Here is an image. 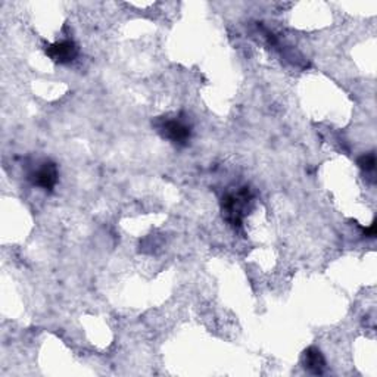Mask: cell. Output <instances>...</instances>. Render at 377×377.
<instances>
[{
  "instance_id": "cell-4",
  "label": "cell",
  "mask_w": 377,
  "mask_h": 377,
  "mask_svg": "<svg viewBox=\"0 0 377 377\" xmlns=\"http://www.w3.org/2000/svg\"><path fill=\"white\" fill-rule=\"evenodd\" d=\"M46 55L57 63H70L77 58L79 48L72 40H62L48 46Z\"/></svg>"
},
{
  "instance_id": "cell-1",
  "label": "cell",
  "mask_w": 377,
  "mask_h": 377,
  "mask_svg": "<svg viewBox=\"0 0 377 377\" xmlns=\"http://www.w3.org/2000/svg\"><path fill=\"white\" fill-rule=\"evenodd\" d=\"M252 201V193L249 187H241L236 193H229L223 198L221 210L223 217L232 227L241 229L245 217V211Z\"/></svg>"
},
{
  "instance_id": "cell-5",
  "label": "cell",
  "mask_w": 377,
  "mask_h": 377,
  "mask_svg": "<svg viewBox=\"0 0 377 377\" xmlns=\"http://www.w3.org/2000/svg\"><path fill=\"white\" fill-rule=\"evenodd\" d=\"M304 365L312 374H323L326 369V360L318 348L311 347L304 354Z\"/></svg>"
},
{
  "instance_id": "cell-3",
  "label": "cell",
  "mask_w": 377,
  "mask_h": 377,
  "mask_svg": "<svg viewBox=\"0 0 377 377\" xmlns=\"http://www.w3.org/2000/svg\"><path fill=\"white\" fill-rule=\"evenodd\" d=\"M33 185L43 189V190H53V187L57 186L58 183V167L55 163H50V161H46L43 163L33 174L30 176Z\"/></svg>"
},
{
  "instance_id": "cell-6",
  "label": "cell",
  "mask_w": 377,
  "mask_h": 377,
  "mask_svg": "<svg viewBox=\"0 0 377 377\" xmlns=\"http://www.w3.org/2000/svg\"><path fill=\"white\" fill-rule=\"evenodd\" d=\"M358 165L365 172H373L376 168V155L373 152L365 154L358 159Z\"/></svg>"
},
{
  "instance_id": "cell-2",
  "label": "cell",
  "mask_w": 377,
  "mask_h": 377,
  "mask_svg": "<svg viewBox=\"0 0 377 377\" xmlns=\"http://www.w3.org/2000/svg\"><path fill=\"white\" fill-rule=\"evenodd\" d=\"M155 127L163 137L177 146H186L192 137V127L183 118H161Z\"/></svg>"
},
{
  "instance_id": "cell-7",
  "label": "cell",
  "mask_w": 377,
  "mask_h": 377,
  "mask_svg": "<svg viewBox=\"0 0 377 377\" xmlns=\"http://www.w3.org/2000/svg\"><path fill=\"white\" fill-rule=\"evenodd\" d=\"M364 233H365V236H369V238H374V236H376V224L373 223L369 229L364 230Z\"/></svg>"
}]
</instances>
